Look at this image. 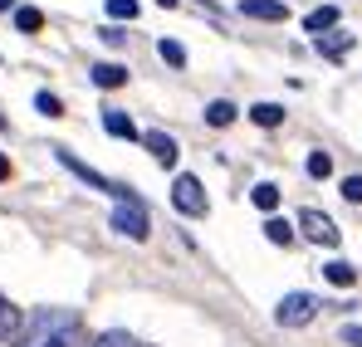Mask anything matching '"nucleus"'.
<instances>
[{"instance_id":"1","label":"nucleus","mask_w":362,"mask_h":347,"mask_svg":"<svg viewBox=\"0 0 362 347\" xmlns=\"http://www.w3.org/2000/svg\"><path fill=\"white\" fill-rule=\"evenodd\" d=\"M69 323H78V313H69V308H35V313L20 323L15 347H45L59 328H69Z\"/></svg>"},{"instance_id":"2","label":"nucleus","mask_w":362,"mask_h":347,"mask_svg":"<svg viewBox=\"0 0 362 347\" xmlns=\"http://www.w3.org/2000/svg\"><path fill=\"white\" fill-rule=\"evenodd\" d=\"M172 206H177L181 216H191V220H201L206 211H211V196H206V186H201V176L181 172L172 181Z\"/></svg>"},{"instance_id":"3","label":"nucleus","mask_w":362,"mask_h":347,"mask_svg":"<svg viewBox=\"0 0 362 347\" xmlns=\"http://www.w3.org/2000/svg\"><path fill=\"white\" fill-rule=\"evenodd\" d=\"M108 225H113L118 235H127V240H137V245H142V240L152 235V216H147V206H142V201H118V206H113V216H108Z\"/></svg>"},{"instance_id":"4","label":"nucleus","mask_w":362,"mask_h":347,"mask_svg":"<svg viewBox=\"0 0 362 347\" xmlns=\"http://www.w3.org/2000/svg\"><path fill=\"white\" fill-rule=\"evenodd\" d=\"M313 318H318V298L303 293V289L299 293H284L279 308H274V323H279V328H308Z\"/></svg>"},{"instance_id":"5","label":"nucleus","mask_w":362,"mask_h":347,"mask_svg":"<svg viewBox=\"0 0 362 347\" xmlns=\"http://www.w3.org/2000/svg\"><path fill=\"white\" fill-rule=\"evenodd\" d=\"M294 225H299L313 245H328V249H338V245H343V230L333 225V216H323V211H313V206H303L299 216H294Z\"/></svg>"},{"instance_id":"6","label":"nucleus","mask_w":362,"mask_h":347,"mask_svg":"<svg viewBox=\"0 0 362 347\" xmlns=\"http://www.w3.org/2000/svg\"><path fill=\"white\" fill-rule=\"evenodd\" d=\"M137 142L152 152V162H157V167H177L181 147H177V137H172V132H157V127H152V132H142Z\"/></svg>"},{"instance_id":"7","label":"nucleus","mask_w":362,"mask_h":347,"mask_svg":"<svg viewBox=\"0 0 362 347\" xmlns=\"http://www.w3.org/2000/svg\"><path fill=\"white\" fill-rule=\"evenodd\" d=\"M245 20H264V25H284L289 20V5L284 0H240Z\"/></svg>"},{"instance_id":"8","label":"nucleus","mask_w":362,"mask_h":347,"mask_svg":"<svg viewBox=\"0 0 362 347\" xmlns=\"http://www.w3.org/2000/svg\"><path fill=\"white\" fill-rule=\"evenodd\" d=\"M88 78H93V88L113 93V88H122V83H127V69H122V64H113V59H103V64H93V69H88Z\"/></svg>"},{"instance_id":"9","label":"nucleus","mask_w":362,"mask_h":347,"mask_svg":"<svg viewBox=\"0 0 362 347\" xmlns=\"http://www.w3.org/2000/svg\"><path fill=\"white\" fill-rule=\"evenodd\" d=\"M103 132H108V137H122V142H137V137H142L137 122L122 113V108H103Z\"/></svg>"},{"instance_id":"10","label":"nucleus","mask_w":362,"mask_h":347,"mask_svg":"<svg viewBox=\"0 0 362 347\" xmlns=\"http://www.w3.org/2000/svg\"><path fill=\"white\" fill-rule=\"evenodd\" d=\"M20 323H25V313H20V303H10V298L0 293V343H15V333H20Z\"/></svg>"},{"instance_id":"11","label":"nucleus","mask_w":362,"mask_h":347,"mask_svg":"<svg viewBox=\"0 0 362 347\" xmlns=\"http://www.w3.org/2000/svg\"><path fill=\"white\" fill-rule=\"evenodd\" d=\"M333 25H338V5H318V10H313V15L303 20V30H308L313 40H323V35H328Z\"/></svg>"},{"instance_id":"12","label":"nucleus","mask_w":362,"mask_h":347,"mask_svg":"<svg viewBox=\"0 0 362 347\" xmlns=\"http://www.w3.org/2000/svg\"><path fill=\"white\" fill-rule=\"evenodd\" d=\"M294 220H284V216H264V240H269V245H284V249H289V245H294Z\"/></svg>"},{"instance_id":"13","label":"nucleus","mask_w":362,"mask_h":347,"mask_svg":"<svg viewBox=\"0 0 362 347\" xmlns=\"http://www.w3.org/2000/svg\"><path fill=\"white\" fill-rule=\"evenodd\" d=\"M245 117H250L255 127H279V122H284V103H250Z\"/></svg>"},{"instance_id":"14","label":"nucleus","mask_w":362,"mask_h":347,"mask_svg":"<svg viewBox=\"0 0 362 347\" xmlns=\"http://www.w3.org/2000/svg\"><path fill=\"white\" fill-rule=\"evenodd\" d=\"M323 279L338 284V289H353V284H358V269H353L348 259H328V264H323Z\"/></svg>"},{"instance_id":"15","label":"nucleus","mask_w":362,"mask_h":347,"mask_svg":"<svg viewBox=\"0 0 362 347\" xmlns=\"http://www.w3.org/2000/svg\"><path fill=\"white\" fill-rule=\"evenodd\" d=\"M235 117H240V108H235L230 98H216V103H206V122H211V127H230Z\"/></svg>"},{"instance_id":"16","label":"nucleus","mask_w":362,"mask_h":347,"mask_svg":"<svg viewBox=\"0 0 362 347\" xmlns=\"http://www.w3.org/2000/svg\"><path fill=\"white\" fill-rule=\"evenodd\" d=\"M15 30H20V35L45 30V10H35V5H15Z\"/></svg>"},{"instance_id":"17","label":"nucleus","mask_w":362,"mask_h":347,"mask_svg":"<svg viewBox=\"0 0 362 347\" xmlns=\"http://www.w3.org/2000/svg\"><path fill=\"white\" fill-rule=\"evenodd\" d=\"M250 201H255V211L274 216V206H279V186H274V181H259V186L250 191Z\"/></svg>"},{"instance_id":"18","label":"nucleus","mask_w":362,"mask_h":347,"mask_svg":"<svg viewBox=\"0 0 362 347\" xmlns=\"http://www.w3.org/2000/svg\"><path fill=\"white\" fill-rule=\"evenodd\" d=\"M88 347H142V343H137L127 328H108V333H98V338H93Z\"/></svg>"},{"instance_id":"19","label":"nucleus","mask_w":362,"mask_h":347,"mask_svg":"<svg viewBox=\"0 0 362 347\" xmlns=\"http://www.w3.org/2000/svg\"><path fill=\"white\" fill-rule=\"evenodd\" d=\"M157 54H162V64H172V69H186V45L181 40H157Z\"/></svg>"},{"instance_id":"20","label":"nucleus","mask_w":362,"mask_h":347,"mask_svg":"<svg viewBox=\"0 0 362 347\" xmlns=\"http://www.w3.org/2000/svg\"><path fill=\"white\" fill-rule=\"evenodd\" d=\"M303 172L313 176V181H328V176H333V157H328V152H308Z\"/></svg>"},{"instance_id":"21","label":"nucleus","mask_w":362,"mask_h":347,"mask_svg":"<svg viewBox=\"0 0 362 347\" xmlns=\"http://www.w3.org/2000/svg\"><path fill=\"white\" fill-rule=\"evenodd\" d=\"M35 108H40L45 117H64V103H59V93H49V88H40V93H35Z\"/></svg>"},{"instance_id":"22","label":"nucleus","mask_w":362,"mask_h":347,"mask_svg":"<svg viewBox=\"0 0 362 347\" xmlns=\"http://www.w3.org/2000/svg\"><path fill=\"white\" fill-rule=\"evenodd\" d=\"M348 45H353V35H338V40H318V54H323V59H343V54H348Z\"/></svg>"},{"instance_id":"23","label":"nucleus","mask_w":362,"mask_h":347,"mask_svg":"<svg viewBox=\"0 0 362 347\" xmlns=\"http://www.w3.org/2000/svg\"><path fill=\"white\" fill-rule=\"evenodd\" d=\"M78 343H83V333H78V323H69V328H59L45 347H78Z\"/></svg>"},{"instance_id":"24","label":"nucleus","mask_w":362,"mask_h":347,"mask_svg":"<svg viewBox=\"0 0 362 347\" xmlns=\"http://www.w3.org/2000/svg\"><path fill=\"white\" fill-rule=\"evenodd\" d=\"M108 20H137V0H108Z\"/></svg>"},{"instance_id":"25","label":"nucleus","mask_w":362,"mask_h":347,"mask_svg":"<svg viewBox=\"0 0 362 347\" xmlns=\"http://www.w3.org/2000/svg\"><path fill=\"white\" fill-rule=\"evenodd\" d=\"M343 201H348V206H362V176H348V181H343Z\"/></svg>"},{"instance_id":"26","label":"nucleus","mask_w":362,"mask_h":347,"mask_svg":"<svg viewBox=\"0 0 362 347\" xmlns=\"http://www.w3.org/2000/svg\"><path fill=\"white\" fill-rule=\"evenodd\" d=\"M98 40L118 49V45H127V30H118V25H103V30H98Z\"/></svg>"},{"instance_id":"27","label":"nucleus","mask_w":362,"mask_h":347,"mask_svg":"<svg viewBox=\"0 0 362 347\" xmlns=\"http://www.w3.org/2000/svg\"><path fill=\"white\" fill-rule=\"evenodd\" d=\"M343 343H348V347H362V328H343Z\"/></svg>"},{"instance_id":"28","label":"nucleus","mask_w":362,"mask_h":347,"mask_svg":"<svg viewBox=\"0 0 362 347\" xmlns=\"http://www.w3.org/2000/svg\"><path fill=\"white\" fill-rule=\"evenodd\" d=\"M0 181H10V157L0 152Z\"/></svg>"},{"instance_id":"29","label":"nucleus","mask_w":362,"mask_h":347,"mask_svg":"<svg viewBox=\"0 0 362 347\" xmlns=\"http://www.w3.org/2000/svg\"><path fill=\"white\" fill-rule=\"evenodd\" d=\"M0 10H15V0H0Z\"/></svg>"},{"instance_id":"30","label":"nucleus","mask_w":362,"mask_h":347,"mask_svg":"<svg viewBox=\"0 0 362 347\" xmlns=\"http://www.w3.org/2000/svg\"><path fill=\"white\" fill-rule=\"evenodd\" d=\"M157 5H167V10H172V5H181V0H157Z\"/></svg>"}]
</instances>
